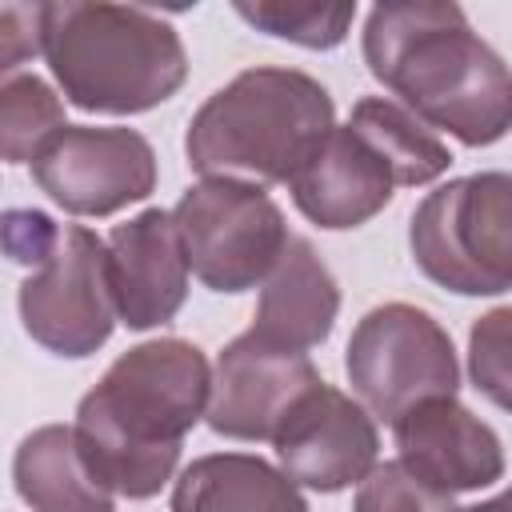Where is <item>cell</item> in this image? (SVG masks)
<instances>
[{
  "label": "cell",
  "instance_id": "6da1fadb",
  "mask_svg": "<svg viewBox=\"0 0 512 512\" xmlns=\"http://www.w3.org/2000/svg\"><path fill=\"white\" fill-rule=\"evenodd\" d=\"M212 392L208 356L180 336L120 352L100 384L76 404V452L112 496H156L200 424Z\"/></svg>",
  "mask_w": 512,
  "mask_h": 512
},
{
  "label": "cell",
  "instance_id": "7a4b0ae2",
  "mask_svg": "<svg viewBox=\"0 0 512 512\" xmlns=\"http://www.w3.org/2000/svg\"><path fill=\"white\" fill-rule=\"evenodd\" d=\"M360 48L368 72L424 128H440L468 148L504 140L512 120L508 64L468 24L460 4H376L364 20Z\"/></svg>",
  "mask_w": 512,
  "mask_h": 512
},
{
  "label": "cell",
  "instance_id": "3957f363",
  "mask_svg": "<svg viewBox=\"0 0 512 512\" xmlns=\"http://www.w3.org/2000/svg\"><path fill=\"white\" fill-rule=\"evenodd\" d=\"M44 60L68 104L136 116L172 100L188 80L180 32L136 4H44Z\"/></svg>",
  "mask_w": 512,
  "mask_h": 512
},
{
  "label": "cell",
  "instance_id": "277c9868",
  "mask_svg": "<svg viewBox=\"0 0 512 512\" xmlns=\"http://www.w3.org/2000/svg\"><path fill=\"white\" fill-rule=\"evenodd\" d=\"M336 128L328 88L300 68H248L188 120L184 156L200 176L288 184Z\"/></svg>",
  "mask_w": 512,
  "mask_h": 512
},
{
  "label": "cell",
  "instance_id": "5b68a950",
  "mask_svg": "<svg viewBox=\"0 0 512 512\" xmlns=\"http://www.w3.org/2000/svg\"><path fill=\"white\" fill-rule=\"evenodd\" d=\"M512 176L472 172L428 192L408 220L416 268L456 296H500L512 284Z\"/></svg>",
  "mask_w": 512,
  "mask_h": 512
},
{
  "label": "cell",
  "instance_id": "8992f818",
  "mask_svg": "<svg viewBox=\"0 0 512 512\" xmlns=\"http://www.w3.org/2000/svg\"><path fill=\"white\" fill-rule=\"evenodd\" d=\"M172 224L188 260V272L212 292L256 288L288 244L280 204L248 180L204 176L184 188L172 208Z\"/></svg>",
  "mask_w": 512,
  "mask_h": 512
},
{
  "label": "cell",
  "instance_id": "52a82bcc",
  "mask_svg": "<svg viewBox=\"0 0 512 512\" xmlns=\"http://www.w3.org/2000/svg\"><path fill=\"white\" fill-rule=\"evenodd\" d=\"M344 372L364 412L396 420L420 400L456 396L460 364L448 328L404 300L364 312L344 348Z\"/></svg>",
  "mask_w": 512,
  "mask_h": 512
},
{
  "label": "cell",
  "instance_id": "ba28073f",
  "mask_svg": "<svg viewBox=\"0 0 512 512\" xmlns=\"http://www.w3.org/2000/svg\"><path fill=\"white\" fill-rule=\"evenodd\" d=\"M16 308L24 332L52 356L84 360L104 348L116 328L104 240L84 224H64L36 272L24 276Z\"/></svg>",
  "mask_w": 512,
  "mask_h": 512
},
{
  "label": "cell",
  "instance_id": "9c48e42d",
  "mask_svg": "<svg viewBox=\"0 0 512 512\" xmlns=\"http://www.w3.org/2000/svg\"><path fill=\"white\" fill-rule=\"evenodd\" d=\"M156 152L136 128L64 124L32 160L40 192L72 216H112L156 192Z\"/></svg>",
  "mask_w": 512,
  "mask_h": 512
},
{
  "label": "cell",
  "instance_id": "30bf717a",
  "mask_svg": "<svg viewBox=\"0 0 512 512\" xmlns=\"http://www.w3.org/2000/svg\"><path fill=\"white\" fill-rule=\"evenodd\" d=\"M280 472L312 492H340L360 484L376 456L380 432L360 400L332 384H312L272 436Z\"/></svg>",
  "mask_w": 512,
  "mask_h": 512
},
{
  "label": "cell",
  "instance_id": "8fae6325",
  "mask_svg": "<svg viewBox=\"0 0 512 512\" xmlns=\"http://www.w3.org/2000/svg\"><path fill=\"white\" fill-rule=\"evenodd\" d=\"M320 384L308 352H288L240 332L216 360L204 420L228 440H272L292 404Z\"/></svg>",
  "mask_w": 512,
  "mask_h": 512
},
{
  "label": "cell",
  "instance_id": "7c38bea8",
  "mask_svg": "<svg viewBox=\"0 0 512 512\" xmlns=\"http://www.w3.org/2000/svg\"><path fill=\"white\" fill-rule=\"evenodd\" d=\"M400 464H408L432 488L456 496L492 488L504 480V444L492 424H484L456 396H432L412 404L392 420Z\"/></svg>",
  "mask_w": 512,
  "mask_h": 512
},
{
  "label": "cell",
  "instance_id": "4fadbf2b",
  "mask_svg": "<svg viewBox=\"0 0 512 512\" xmlns=\"http://www.w3.org/2000/svg\"><path fill=\"white\" fill-rule=\"evenodd\" d=\"M108 248V288L116 320L132 332L168 324L188 296V260L172 224V212L144 208L140 216L116 224L104 240Z\"/></svg>",
  "mask_w": 512,
  "mask_h": 512
},
{
  "label": "cell",
  "instance_id": "5bb4252c",
  "mask_svg": "<svg viewBox=\"0 0 512 512\" xmlns=\"http://www.w3.org/2000/svg\"><path fill=\"white\" fill-rule=\"evenodd\" d=\"M288 188L300 216H308L328 232H344L384 212L396 192V180L380 160V152L360 132L336 124L320 140V148L300 164Z\"/></svg>",
  "mask_w": 512,
  "mask_h": 512
},
{
  "label": "cell",
  "instance_id": "9a60e30c",
  "mask_svg": "<svg viewBox=\"0 0 512 512\" xmlns=\"http://www.w3.org/2000/svg\"><path fill=\"white\" fill-rule=\"evenodd\" d=\"M336 312H340L336 276L316 256L312 240L288 236L272 272L260 280V300L248 332L272 348L308 352L332 336Z\"/></svg>",
  "mask_w": 512,
  "mask_h": 512
},
{
  "label": "cell",
  "instance_id": "2e32d148",
  "mask_svg": "<svg viewBox=\"0 0 512 512\" xmlns=\"http://www.w3.org/2000/svg\"><path fill=\"white\" fill-rule=\"evenodd\" d=\"M172 512H308V500L260 456L208 452L176 476Z\"/></svg>",
  "mask_w": 512,
  "mask_h": 512
},
{
  "label": "cell",
  "instance_id": "e0dca14e",
  "mask_svg": "<svg viewBox=\"0 0 512 512\" xmlns=\"http://www.w3.org/2000/svg\"><path fill=\"white\" fill-rule=\"evenodd\" d=\"M12 480L32 512H116V496L84 468L72 424L28 432L12 456Z\"/></svg>",
  "mask_w": 512,
  "mask_h": 512
},
{
  "label": "cell",
  "instance_id": "ac0fdd59",
  "mask_svg": "<svg viewBox=\"0 0 512 512\" xmlns=\"http://www.w3.org/2000/svg\"><path fill=\"white\" fill-rule=\"evenodd\" d=\"M348 128L360 132L380 152V160L388 164L396 188L432 184L452 164V152L444 148V140L432 128H424L412 112H404L396 100H388V96L356 100L352 116H348Z\"/></svg>",
  "mask_w": 512,
  "mask_h": 512
},
{
  "label": "cell",
  "instance_id": "d6986e66",
  "mask_svg": "<svg viewBox=\"0 0 512 512\" xmlns=\"http://www.w3.org/2000/svg\"><path fill=\"white\" fill-rule=\"evenodd\" d=\"M64 128L60 92L36 72H16L0 80V160L32 164L36 152Z\"/></svg>",
  "mask_w": 512,
  "mask_h": 512
},
{
  "label": "cell",
  "instance_id": "ffe728a7",
  "mask_svg": "<svg viewBox=\"0 0 512 512\" xmlns=\"http://www.w3.org/2000/svg\"><path fill=\"white\" fill-rule=\"evenodd\" d=\"M236 16L248 20L252 28L300 44V48H316L328 52L336 44H344L352 20H356V4H284V0H260V4H236Z\"/></svg>",
  "mask_w": 512,
  "mask_h": 512
},
{
  "label": "cell",
  "instance_id": "44dd1931",
  "mask_svg": "<svg viewBox=\"0 0 512 512\" xmlns=\"http://www.w3.org/2000/svg\"><path fill=\"white\" fill-rule=\"evenodd\" d=\"M352 512H452V496L420 480L408 464L384 460L356 484Z\"/></svg>",
  "mask_w": 512,
  "mask_h": 512
},
{
  "label": "cell",
  "instance_id": "7402d4cb",
  "mask_svg": "<svg viewBox=\"0 0 512 512\" xmlns=\"http://www.w3.org/2000/svg\"><path fill=\"white\" fill-rule=\"evenodd\" d=\"M508 320H512V308H492L488 316H480L472 324V340H468V372H472V384L496 408H508V388H512Z\"/></svg>",
  "mask_w": 512,
  "mask_h": 512
},
{
  "label": "cell",
  "instance_id": "603a6c76",
  "mask_svg": "<svg viewBox=\"0 0 512 512\" xmlns=\"http://www.w3.org/2000/svg\"><path fill=\"white\" fill-rule=\"evenodd\" d=\"M44 48V4H0V76L28 64Z\"/></svg>",
  "mask_w": 512,
  "mask_h": 512
},
{
  "label": "cell",
  "instance_id": "cb8c5ba5",
  "mask_svg": "<svg viewBox=\"0 0 512 512\" xmlns=\"http://www.w3.org/2000/svg\"><path fill=\"white\" fill-rule=\"evenodd\" d=\"M60 224L36 208H8L0 216V252L16 264H40L56 244Z\"/></svg>",
  "mask_w": 512,
  "mask_h": 512
},
{
  "label": "cell",
  "instance_id": "d4e9b609",
  "mask_svg": "<svg viewBox=\"0 0 512 512\" xmlns=\"http://www.w3.org/2000/svg\"><path fill=\"white\" fill-rule=\"evenodd\" d=\"M452 512H508V496L496 492V496L484 500V504H468V508H452Z\"/></svg>",
  "mask_w": 512,
  "mask_h": 512
}]
</instances>
